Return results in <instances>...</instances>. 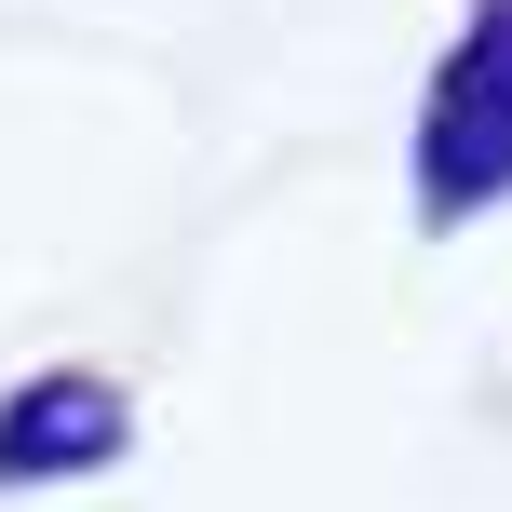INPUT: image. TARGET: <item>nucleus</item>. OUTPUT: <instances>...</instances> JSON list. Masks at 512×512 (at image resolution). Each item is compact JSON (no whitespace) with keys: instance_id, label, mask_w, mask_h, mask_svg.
Returning <instances> with one entry per match:
<instances>
[{"instance_id":"1","label":"nucleus","mask_w":512,"mask_h":512,"mask_svg":"<svg viewBox=\"0 0 512 512\" xmlns=\"http://www.w3.org/2000/svg\"><path fill=\"white\" fill-rule=\"evenodd\" d=\"M486 203H512V0H472V27L432 68V108H418V216L459 230Z\"/></svg>"},{"instance_id":"2","label":"nucleus","mask_w":512,"mask_h":512,"mask_svg":"<svg viewBox=\"0 0 512 512\" xmlns=\"http://www.w3.org/2000/svg\"><path fill=\"white\" fill-rule=\"evenodd\" d=\"M135 445V405L108 378H27L0 391V486H68V472H108Z\"/></svg>"}]
</instances>
